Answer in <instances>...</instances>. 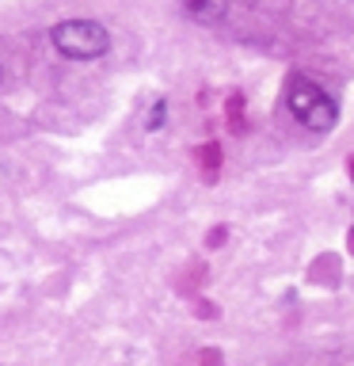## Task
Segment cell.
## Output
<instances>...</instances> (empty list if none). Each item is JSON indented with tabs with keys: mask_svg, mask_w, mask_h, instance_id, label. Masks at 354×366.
I'll list each match as a JSON object with an SVG mask.
<instances>
[{
	"mask_svg": "<svg viewBox=\"0 0 354 366\" xmlns=\"http://www.w3.org/2000/svg\"><path fill=\"white\" fill-rule=\"evenodd\" d=\"M164 122H168V103H164V99H156L153 107H148V119H145V126H148V130H160Z\"/></svg>",
	"mask_w": 354,
	"mask_h": 366,
	"instance_id": "277c9868",
	"label": "cell"
},
{
	"mask_svg": "<svg viewBox=\"0 0 354 366\" xmlns=\"http://www.w3.org/2000/svg\"><path fill=\"white\" fill-rule=\"evenodd\" d=\"M285 107H290V114L305 126V130H316V134H328L331 126L339 122L335 96L308 76H293L290 84H285Z\"/></svg>",
	"mask_w": 354,
	"mask_h": 366,
	"instance_id": "6da1fadb",
	"label": "cell"
},
{
	"mask_svg": "<svg viewBox=\"0 0 354 366\" xmlns=\"http://www.w3.org/2000/svg\"><path fill=\"white\" fill-rule=\"evenodd\" d=\"M183 11H187V19L213 27L228 16V0H183Z\"/></svg>",
	"mask_w": 354,
	"mask_h": 366,
	"instance_id": "3957f363",
	"label": "cell"
},
{
	"mask_svg": "<svg viewBox=\"0 0 354 366\" xmlns=\"http://www.w3.org/2000/svg\"><path fill=\"white\" fill-rule=\"evenodd\" d=\"M50 42L57 54L73 57V61H96L111 50V31L96 19H61L50 31Z\"/></svg>",
	"mask_w": 354,
	"mask_h": 366,
	"instance_id": "7a4b0ae2",
	"label": "cell"
}]
</instances>
